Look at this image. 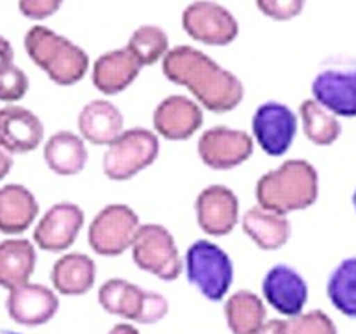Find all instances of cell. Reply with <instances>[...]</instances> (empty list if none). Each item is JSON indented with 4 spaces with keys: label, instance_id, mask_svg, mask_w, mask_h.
Returning <instances> with one entry per match:
<instances>
[{
    "label": "cell",
    "instance_id": "obj_32",
    "mask_svg": "<svg viewBox=\"0 0 356 334\" xmlns=\"http://www.w3.org/2000/svg\"><path fill=\"white\" fill-rule=\"evenodd\" d=\"M254 2L261 15L280 22L299 17L306 4V0H254Z\"/></svg>",
    "mask_w": 356,
    "mask_h": 334
},
{
    "label": "cell",
    "instance_id": "obj_28",
    "mask_svg": "<svg viewBox=\"0 0 356 334\" xmlns=\"http://www.w3.org/2000/svg\"><path fill=\"white\" fill-rule=\"evenodd\" d=\"M327 297L339 314L356 319V256L343 258L330 271Z\"/></svg>",
    "mask_w": 356,
    "mask_h": 334
},
{
    "label": "cell",
    "instance_id": "obj_3",
    "mask_svg": "<svg viewBox=\"0 0 356 334\" xmlns=\"http://www.w3.org/2000/svg\"><path fill=\"white\" fill-rule=\"evenodd\" d=\"M24 50L56 86H74L89 71V58L82 47H78L61 33L35 24L24 35Z\"/></svg>",
    "mask_w": 356,
    "mask_h": 334
},
{
    "label": "cell",
    "instance_id": "obj_34",
    "mask_svg": "<svg viewBox=\"0 0 356 334\" xmlns=\"http://www.w3.org/2000/svg\"><path fill=\"white\" fill-rule=\"evenodd\" d=\"M13 58H15V52H13V47L4 35H0V69L6 65H11L13 63Z\"/></svg>",
    "mask_w": 356,
    "mask_h": 334
},
{
    "label": "cell",
    "instance_id": "obj_4",
    "mask_svg": "<svg viewBox=\"0 0 356 334\" xmlns=\"http://www.w3.org/2000/svg\"><path fill=\"white\" fill-rule=\"evenodd\" d=\"M184 273L204 299L221 303L232 288L234 262L216 241L195 239L184 255Z\"/></svg>",
    "mask_w": 356,
    "mask_h": 334
},
{
    "label": "cell",
    "instance_id": "obj_25",
    "mask_svg": "<svg viewBox=\"0 0 356 334\" xmlns=\"http://www.w3.org/2000/svg\"><path fill=\"white\" fill-rule=\"evenodd\" d=\"M38 250L26 238H8L0 241V288L8 292L30 283L35 271Z\"/></svg>",
    "mask_w": 356,
    "mask_h": 334
},
{
    "label": "cell",
    "instance_id": "obj_22",
    "mask_svg": "<svg viewBox=\"0 0 356 334\" xmlns=\"http://www.w3.org/2000/svg\"><path fill=\"white\" fill-rule=\"evenodd\" d=\"M241 230L260 250H278L291 238V223L288 216L269 212L261 206H252L241 214Z\"/></svg>",
    "mask_w": 356,
    "mask_h": 334
},
{
    "label": "cell",
    "instance_id": "obj_35",
    "mask_svg": "<svg viewBox=\"0 0 356 334\" xmlns=\"http://www.w3.org/2000/svg\"><path fill=\"white\" fill-rule=\"evenodd\" d=\"M252 334H284V319H267V321Z\"/></svg>",
    "mask_w": 356,
    "mask_h": 334
},
{
    "label": "cell",
    "instance_id": "obj_7",
    "mask_svg": "<svg viewBox=\"0 0 356 334\" xmlns=\"http://www.w3.org/2000/svg\"><path fill=\"white\" fill-rule=\"evenodd\" d=\"M134 264L163 283H172L184 273V258L171 230L160 223H141L132 247Z\"/></svg>",
    "mask_w": 356,
    "mask_h": 334
},
{
    "label": "cell",
    "instance_id": "obj_33",
    "mask_svg": "<svg viewBox=\"0 0 356 334\" xmlns=\"http://www.w3.org/2000/svg\"><path fill=\"white\" fill-rule=\"evenodd\" d=\"M63 0H19V11L30 21H44L58 13Z\"/></svg>",
    "mask_w": 356,
    "mask_h": 334
},
{
    "label": "cell",
    "instance_id": "obj_6",
    "mask_svg": "<svg viewBox=\"0 0 356 334\" xmlns=\"http://www.w3.org/2000/svg\"><path fill=\"white\" fill-rule=\"evenodd\" d=\"M160 154V138L145 127L124 128L115 141L106 147L102 173L113 182H127L149 169Z\"/></svg>",
    "mask_w": 356,
    "mask_h": 334
},
{
    "label": "cell",
    "instance_id": "obj_17",
    "mask_svg": "<svg viewBox=\"0 0 356 334\" xmlns=\"http://www.w3.org/2000/svg\"><path fill=\"white\" fill-rule=\"evenodd\" d=\"M6 310L8 316L22 327H41L58 314L60 299L49 286L26 283L8 292Z\"/></svg>",
    "mask_w": 356,
    "mask_h": 334
},
{
    "label": "cell",
    "instance_id": "obj_24",
    "mask_svg": "<svg viewBox=\"0 0 356 334\" xmlns=\"http://www.w3.org/2000/svg\"><path fill=\"white\" fill-rule=\"evenodd\" d=\"M88 143L72 130H58L43 145V160L58 177H74L88 164Z\"/></svg>",
    "mask_w": 356,
    "mask_h": 334
},
{
    "label": "cell",
    "instance_id": "obj_36",
    "mask_svg": "<svg viewBox=\"0 0 356 334\" xmlns=\"http://www.w3.org/2000/svg\"><path fill=\"white\" fill-rule=\"evenodd\" d=\"M11 167H13V154L0 147V182L10 175Z\"/></svg>",
    "mask_w": 356,
    "mask_h": 334
},
{
    "label": "cell",
    "instance_id": "obj_29",
    "mask_svg": "<svg viewBox=\"0 0 356 334\" xmlns=\"http://www.w3.org/2000/svg\"><path fill=\"white\" fill-rule=\"evenodd\" d=\"M127 49L132 52L143 67L154 65L169 52V35L161 26L143 24L138 26L128 39Z\"/></svg>",
    "mask_w": 356,
    "mask_h": 334
},
{
    "label": "cell",
    "instance_id": "obj_26",
    "mask_svg": "<svg viewBox=\"0 0 356 334\" xmlns=\"http://www.w3.org/2000/svg\"><path fill=\"white\" fill-rule=\"evenodd\" d=\"M222 310L232 334H252L267 321L266 303L250 289H238L227 295Z\"/></svg>",
    "mask_w": 356,
    "mask_h": 334
},
{
    "label": "cell",
    "instance_id": "obj_39",
    "mask_svg": "<svg viewBox=\"0 0 356 334\" xmlns=\"http://www.w3.org/2000/svg\"><path fill=\"white\" fill-rule=\"evenodd\" d=\"M353 206H355V212H356V189H355V193H353Z\"/></svg>",
    "mask_w": 356,
    "mask_h": 334
},
{
    "label": "cell",
    "instance_id": "obj_18",
    "mask_svg": "<svg viewBox=\"0 0 356 334\" xmlns=\"http://www.w3.org/2000/svg\"><path fill=\"white\" fill-rule=\"evenodd\" d=\"M44 127L32 110L19 104L0 108V147L10 154H28L43 143Z\"/></svg>",
    "mask_w": 356,
    "mask_h": 334
},
{
    "label": "cell",
    "instance_id": "obj_5",
    "mask_svg": "<svg viewBox=\"0 0 356 334\" xmlns=\"http://www.w3.org/2000/svg\"><path fill=\"white\" fill-rule=\"evenodd\" d=\"M100 308L134 325H156L169 314V301L127 278H108L97 294Z\"/></svg>",
    "mask_w": 356,
    "mask_h": 334
},
{
    "label": "cell",
    "instance_id": "obj_11",
    "mask_svg": "<svg viewBox=\"0 0 356 334\" xmlns=\"http://www.w3.org/2000/svg\"><path fill=\"white\" fill-rule=\"evenodd\" d=\"M182 28L193 41L227 47L239 35V22L228 8L213 0H195L182 11Z\"/></svg>",
    "mask_w": 356,
    "mask_h": 334
},
{
    "label": "cell",
    "instance_id": "obj_19",
    "mask_svg": "<svg viewBox=\"0 0 356 334\" xmlns=\"http://www.w3.org/2000/svg\"><path fill=\"white\" fill-rule=\"evenodd\" d=\"M143 65L127 49H113L100 54L91 65V82L102 95H119L136 80Z\"/></svg>",
    "mask_w": 356,
    "mask_h": 334
},
{
    "label": "cell",
    "instance_id": "obj_2",
    "mask_svg": "<svg viewBox=\"0 0 356 334\" xmlns=\"http://www.w3.org/2000/svg\"><path fill=\"white\" fill-rule=\"evenodd\" d=\"M256 205L288 216L308 210L319 197V175L314 164L289 158L271 171L264 173L254 186Z\"/></svg>",
    "mask_w": 356,
    "mask_h": 334
},
{
    "label": "cell",
    "instance_id": "obj_37",
    "mask_svg": "<svg viewBox=\"0 0 356 334\" xmlns=\"http://www.w3.org/2000/svg\"><path fill=\"white\" fill-rule=\"evenodd\" d=\"M108 334H141L138 331V327L130 321H121V323H115L113 327L108 331Z\"/></svg>",
    "mask_w": 356,
    "mask_h": 334
},
{
    "label": "cell",
    "instance_id": "obj_31",
    "mask_svg": "<svg viewBox=\"0 0 356 334\" xmlns=\"http://www.w3.org/2000/svg\"><path fill=\"white\" fill-rule=\"evenodd\" d=\"M28 88H30V80L21 67L11 63L0 69V102L15 104L26 97Z\"/></svg>",
    "mask_w": 356,
    "mask_h": 334
},
{
    "label": "cell",
    "instance_id": "obj_13",
    "mask_svg": "<svg viewBox=\"0 0 356 334\" xmlns=\"http://www.w3.org/2000/svg\"><path fill=\"white\" fill-rule=\"evenodd\" d=\"M197 225L211 238H222L238 227L241 219L239 197L225 184H210L195 199Z\"/></svg>",
    "mask_w": 356,
    "mask_h": 334
},
{
    "label": "cell",
    "instance_id": "obj_8",
    "mask_svg": "<svg viewBox=\"0 0 356 334\" xmlns=\"http://www.w3.org/2000/svg\"><path fill=\"white\" fill-rule=\"evenodd\" d=\"M141 227L138 212L124 202H111L100 208L88 228V244L95 255L121 256L130 250Z\"/></svg>",
    "mask_w": 356,
    "mask_h": 334
},
{
    "label": "cell",
    "instance_id": "obj_23",
    "mask_svg": "<svg viewBox=\"0 0 356 334\" xmlns=\"http://www.w3.org/2000/svg\"><path fill=\"white\" fill-rule=\"evenodd\" d=\"M50 280L56 294L80 297L93 289L97 283V264L86 253H65L54 262Z\"/></svg>",
    "mask_w": 356,
    "mask_h": 334
},
{
    "label": "cell",
    "instance_id": "obj_27",
    "mask_svg": "<svg viewBox=\"0 0 356 334\" xmlns=\"http://www.w3.org/2000/svg\"><path fill=\"white\" fill-rule=\"evenodd\" d=\"M299 127L302 128L306 139L316 147H330L341 136L339 117L323 108L314 99H306L299 106Z\"/></svg>",
    "mask_w": 356,
    "mask_h": 334
},
{
    "label": "cell",
    "instance_id": "obj_12",
    "mask_svg": "<svg viewBox=\"0 0 356 334\" xmlns=\"http://www.w3.org/2000/svg\"><path fill=\"white\" fill-rule=\"evenodd\" d=\"M86 225V214L76 202L61 200L39 216L33 227V244L47 253H65L74 245Z\"/></svg>",
    "mask_w": 356,
    "mask_h": 334
},
{
    "label": "cell",
    "instance_id": "obj_9",
    "mask_svg": "<svg viewBox=\"0 0 356 334\" xmlns=\"http://www.w3.org/2000/svg\"><path fill=\"white\" fill-rule=\"evenodd\" d=\"M299 132V116L278 100L261 102L250 119V136L267 156L288 154Z\"/></svg>",
    "mask_w": 356,
    "mask_h": 334
},
{
    "label": "cell",
    "instance_id": "obj_1",
    "mask_svg": "<svg viewBox=\"0 0 356 334\" xmlns=\"http://www.w3.org/2000/svg\"><path fill=\"white\" fill-rule=\"evenodd\" d=\"M161 72L169 82L188 89L191 99L211 113H228L243 102V82L206 52L189 45L169 49L161 60Z\"/></svg>",
    "mask_w": 356,
    "mask_h": 334
},
{
    "label": "cell",
    "instance_id": "obj_14",
    "mask_svg": "<svg viewBox=\"0 0 356 334\" xmlns=\"http://www.w3.org/2000/svg\"><path fill=\"white\" fill-rule=\"evenodd\" d=\"M261 299L280 316L295 317L305 312L308 284L295 267L275 264L261 278Z\"/></svg>",
    "mask_w": 356,
    "mask_h": 334
},
{
    "label": "cell",
    "instance_id": "obj_10",
    "mask_svg": "<svg viewBox=\"0 0 356 334\" xmlns=\"http://www.w3.org/2000/svg\"><path fill=\"white\" fill-rule=\"evenodd\" d=\"M254 139L247 130L216 125L200 134L197 154L213 171H230L249 161L254 154Z\"/></svg>",
    "mask_w": 356,
    "mask_h": 334
},
{
    "label": "cell",
    "instance_id": "obj_38",
    "mask_svg": "<svg viewBox=\"0 0 356 334\" xmlns=\"http://www.w3.org/2000/svg\"><path fill=\"white\" fill-rule=\"evenodd\" d=\"M0 334H21V333H15V331H8V328H4V331H0Z\"/></svg>",
    "mask_w": 356,
    "mask_h": 334
},
{
    "label": "cell",
    "instance_id": "obj_21",
    "mask_svg": "<svg viewBox=\"0 0 356 334\" xmlns=\"http://www.w3.org/2000/svg\"><path fill=\"white\" fill-rule=\"evenodd\" d=\"M39 219V202L35 195L22 184L0 186V232L19 236L33 227Z\"/></svg>",
    "mask_w": 356,
    "mask_h": 334
},
{
    "label": "cell",
    "instance_id": "obj_16",
    "mask_svg": "<svg viewBox=\"0 0 356 334\" xmlns=\"http://www.w3.org/2000/svg\"><path fill=\"white\" fill-rule=\"evenodd\" d=\"M312 99L336 117H356V65L321 69L312 80Z\"/></svg>",
    "mask_w": 356,
    "mask_h": 334
},
{
    "label": "cell",
    "instance_id": "obj_15",
    "mask_svg": "<svg viewBox=\"0 0 356 334\" xmlns=\"http://www.w3.org/2000/svg\"><path fill=\"white\" fill-rule=\"evenodd\" d=\"M204 122L202 106L186 95H169L152 111V130L167 141H186L199 132Z\"/></svg>",
    "mask_w": 356,
    "mask_h": 334
},
{
    "label": "cell",
    "instance_id": "obj_30",
    "mask_svg": "<svg viewBox=\"0 0 356 334\" xmlns=\"http://www.w3.org/2000/svg\"><path fill=\"white\" fill-rule=\"evenodd\" d=\"M284 334H338V327L327 312L308 310L284 319Z\"/></svg>",
    "mask_w": 356,
    "mask_h": 334
},
{
    "label": "cell",
    "instance_id": "obj_20",
    "mask_svg": "<svg viewBox=\"0 0 356 334\" xmlns=\"http://www.w3.org/2000/svg\"><path fill=\"white\" fill-rule=\"evenodd\" d=\"M78 134L86 143L95 147H108L124 130V116L108 99L89 100L78 113Z\"/></svg>",
    "mask_w": 356,
    "mask_h": 334
}]
</instances>
